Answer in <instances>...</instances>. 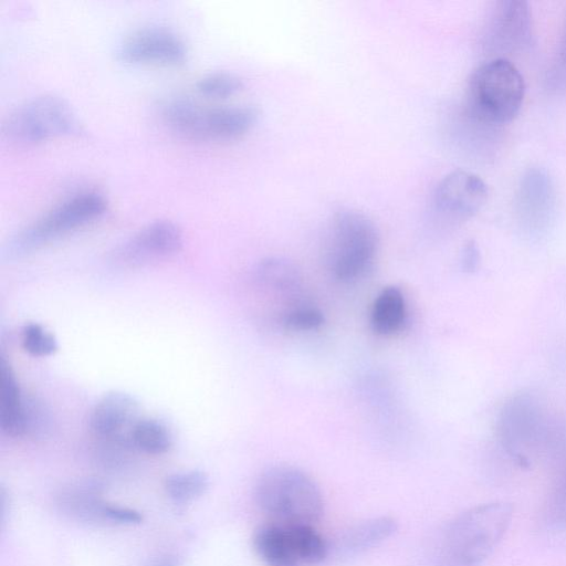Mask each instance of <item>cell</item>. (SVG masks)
I'll return each mask as SVG.
<instances>
[{
  "instance_id": "6da1fadb",
  "label": "cell",
  "mask_w": 566,
  "mask_h": 566,
  "mask_svg": "<svg viewBox=\"0 0 566 566\" xmlns=\"http://www.w3.org/2000/svg\"><path fill=\"white\" fill-rule=\"evenodd\" d=\"M546 420L539 400L530 394L514 396L503 406L497 438L520 467L531 468L537 462H559L566 467V440L554 433Z\"/></svg>"
},
{
  "instance_id": "7a4b0ae2",
  "label": "cell",
  "mask_w": 566,
  "mask_h": 566,
  "mask_svg": "<svg viewBox=\"0 0 566 566\" xmlns=\"http://www.w3.org/2000/svg\"><path fill=\"white\" fill-rule=\"evenodd\" d=\"M512 516V505L503 501L480 504L459 514L441 535L440 566L482 565L502 541Z\"/></svg>"
},
{
  "instance_id": "3957f363",
  "label": "cell",
  "mask_w": 566,
  "mask_h": 566,
  "mask_svg": "<svg viewBox=\"0 0 566 566\" xmlns=\"http://www.w3.org/2000/svg\"><path fill=\"white\" fill-rule=\"evenodd\" d=\"M524 96L525 82L518 69L509 59H490L468 80V115L481 126L496 128L515 118Z\"/></svg>"
},
{
  "instance_id": "277c9868",
  "label": "cell",
  "mask_w": 566,
  "mask_h": 566,
  "mask_svg": "<svg viewBox=\"0 0 566 566\" xmlns=\"http://www.w3.org/2000/svg\"><path fill=\"white\" fill-rule=\"evenodd\" d=\"M254 495L259 507L280 524L312 525L323 513L316 483L291 465H274L262 472Z\"/></svg>"
},
{
  "instance_id": "5b68a950",
  "label": "cell",
  "mask_w": 566,
  "mask_h": 566,
  "mask_svg": "<svg viewBox=\"0 0 566 566\" xmlns=\"http://www.w3.org/2000/svg\"><path fill=\"white\" fill-rule=\"evenodd\" d=\"M164 123L189 139L227 142L248 134L259 122L260 109L250 104L205 106L177 97L161 106Z\"/></svg>"
},
{
  "instance_id": "8992f818",
  "label": "cell",
  "mask_w": 566,
  "mask_h": 566,
  "mask_svg": "<svg viewBox=\"0 0 566 566\" xmlns=\"http://www.w3.org/2000/svg\"><path fill=\"white\" fill-rule=\"evenodd\" d=\"M107 208L104 196L81 191L54 206L35 221L14 234L3 249V256H24L102 217Z\"/></svg>"
},
{
  "instance_id": "52a82bcc",
  "label": "cell",
  "mask_w": 566,
  "mask_h": 566,
  "mask_svg": "<svg viewBox=\"0 0 566 566\" xmlns=\"http://www.w3.org/2000/svg\"><path fill=\"white\" fill-rule=\"evenodd\" d=\"M379 231L364 212L343 209L336 212L328 228L327 259L334 276L352 281L373 264L379 249Z\"/></svg>"
},
{
  "instance_id": "ba28073f",
  "label": "cell",
  "mask_w": 566,
  "mask_h": 566,
  "mask_svg": "<svg viewBox=\"0 0 566 566\" xmlns=\"http://www.w3.org/2000/svg\"><path fill=\"white\" fill-rule=\"evenodd\" d=\"M82 127L66 101L53 94L32 97L3 119L2 138L11 144L32 145L56 137L78 135Z\"/></svg>"
},
{
  "instance_id": "9c48e42d",
  "label": "cell",
  "mask_w": 566,
  "mask_h": 566,
  "mask_svg": "<svg viewBox=\"0 0 566 566\" xmlns=\"http://www.w3.org/2000/svg\"><path fill=\"white\" fill-rule=\"evenodd\" d=\"M252 544L268 566L317 564L326 556L327 547L312 525L271 523L258 527Z\"/></svg>"
},
{
  "instance_id": "30bf717a",
  "label": "cell",
  "mask_w": 566,
  "mask_h": 566,
  "mask_svg": "<svg viewBox=\"0 0 566 566\" xmlns=\"http://www.w3.org/2000/svg\"><path fill=\"white\" fill-rule=\"evenodd\" d=\"M533 21L530 6L523 0L493 2L483 33V46L491 59H507L506 55L525 49L532 39Z\"/></svg>"
},
{
  "instance_id": "8fae6325",
  "label": "cell",
  "mask_w": 566,
  "mask_h": 566,
  "mask_svg": "<svg viewBox=\"0 0 566 566\" xmlns=\"http://www.w3.org/2000/svg\"><path fill=\"white\" fill-rule=\"evenodd\" d=\"M515 212L518 224L531 237H541L549 229L556 212V191L544 168L531 167L522 175Z\"/></svg>"
},
{
  "instance_id": "7c38bea8",
  "label": "cell",
  "mask_w": 566,
  "mask_h": 566,
  "mask_svg": "<svg viewBox=\"0 0 566 566\" xmlns=\"http://www.w3.org/2000/svg\"><path fill=\"white\" fill-rule=\"evenodd\" d=\"M181 229L170 220L153 221L126 241L114 252V260L128 268L142 266L170 258L182 247Z\"/></svg>"
},
{
  "instance_id": "4fadbf2b",
  "label": "cell",
  "mask_w": 566,
  "mask_h": 566,
  "mask_svg": "<svg viewBox=\"0 0 566 566\" xmlns=\"http://www.w3.org/2000/svg\"><path fill=\"white\" fill-rule=\"evenodd\" d=\"M488 195V186L480 176L457 169L443 176L438 182L433 192V203L442 216L452 220H467L481 210Z\"/></svg>"
},
{
  "instance_id": "5bb4252c",
  "label": "cell",
  "mask_w": 566,
  "mask_h": 566,
  "mask_svg": "<svg viewBox=\"0 0 566 566\" xmlns=\"http://www.w3.org/2000/svg\"><path fill=\"white\" fill-rule=\"evenodd\" d=\"M185 42L164 28H145L128 35L117 49L126 63L178 65L187 60Z\"/></svg>"
},
{
  "instance_id": "9a60e30c",
  "label": "cell",
  "mask_w": 566,
  "mask_h": 566,
  "mask_svg": "<svg viewBox=\"0 0 566 566\" xmlns=\"http://www.w3.org/2000/svg\"><path fill=\"white\" fill-rule=\"evenodd\" d=\"M138 419V401L127 392L111 391L93 407L90 427L98 438L130 446L129 433Z\"/></svg>"
},
{
  "instance_id": "2e32d148",
  "label": "cell",
  "mask_w": 566,
  "mask_h": 566,
  "mask_svg": "<svg viewBox=\"0 0 566 566\" xmlns=\"http://www.w3.org/2000/svg\"><path fill=\"white\" fill-rule=\"evenodd\" d=\"M106 504L101 495V486L95 481L72 483L57 495V505L62 512L84 522H104Z\"/></svg>"
},
{
  "instance_id": "e0dca14e",
  "label": "cell",
  "mask_w": 566,
  "mask_h": 566,
  "mask_svg": "<svg viewBox=\"0 0 566 566\" xmlns=\"http://www.w3.org/2000/svg\"><path fill=\"white\" fill-rule=\"evenodd\" d=\"M25 395L21 391L11 366L0 360V426L9 437L24 436L23 415Z\"/></svg>"
},
{
  "instance_id": "ac0fdd59",
  "label": "cell",
  "mask_w": 566,
  "mask_h": 566,
  "mask_svg": "<svg viewBox=\"0 0 566 566\" xmlns=\"http://www.w3.org/2000/svg\"><path fill=\"white\" fill-rule=\"evenodd\" d=\"M396 530L397 523L392 517L368 518L347 528L338 539V548L345 553H360L377 546Z\"/></svg>"
},
{
  "instance_id": "d6986e66",
  "label": "cell",
  "mask_w": 566,
  "mask_h": 566,
  "mask_svg": "<svg viewBox=\"0 0 566 566\" xmlns=\"http://www.w3.org/2000/svg\"><path fill=\"white\" fill-rule=\"evenodd\" d=\"M407 317L406 300L399 287H384L375 298L370 325L379 335H391L403 326Z\"/></svg>"
},
{
  "instance_id": "ffe728a7",
  "label": "cell",
  "mask_w": 566,
  "mask_h": 566,
  "mask_svg": "<svg viewBox=\"0 0 566 566\" xmlns=\"http://www.w3.org/2000/svg\"><path fill=\"white\" fill-rule=\"evenodd\" d=\"M254 274L261 287L276 294L297 293L302 286L300 271L292 262L282 258L262 260Z\"/></svg>"
},
{
  "instance_id": "44dd1931",
  "label": "cell",
  "mask_w": 566,
  "mask_h": 566,
  "mask_svg": "<svg viewBox=\"0 0 566 566\" xmlns=\"http://www.w3.org/2000/svg\"><path fill=\"white\" fill-rule=\"evenodd\" d=\"M130 446L150 455L168 452L172 446V434L160 420L139 418L129 433Z\"/></svg>"
},
{
  "instance_id": "7402d4cb",
  "label": "cell",
  "mask_w": 566,
  "mask_h": 566,
  "mask_svg": "<svg viewBox=\"0 0 566 566\" xmlns=\"http://www.w3.org/2000/svg\"><path fill=\"white\" fill-rule=\"evenodd\" d=\"M210 481L201 470H186L169 474L164 482L166 495L176 504H188L201 497Z\"/></svg>"
},
{
  "instance_id": "603a6c76",
  "label": "cell",
  "mask_w": 566,
  "mask_h": 566,
  "mask_svg": "<svg viewBox=\"0 0 566 566\" xmlns=\"http://www.w3.org/2000/svg\"><path fill=\"white\" fill-rule=\"evenodd\" d=\"M244 83L240 76L230 72H212L200 77L196 90L205 96L224 98L243 90Z\"/></svg>"
},
{
  "instance_id": "cb8c5ba5",
  "label": "cell",
  "mask_w": 566,
  "mask_h": 566,
  "mask_svg": "<svg viewBox=\"0 0 566 566\" xmlns=\"http://www.w3.org/2000/svg\"><path fill=\"white\" fill-rule=\"evenodd\" d=\"M543 517L549 528L566 531V467L548 494Z\"/></svg>"
},
{
  "instance_id": "d4e9b609",
  "label": "cell",
  "mask_w": 566,
  "mask_h": 566,
  "mask_svg": "<svg viewBox=\"0 0 566 566\" xmlns=\"http://www.w3.org/2000/svg\"><path fill=\"white\" fill-rule=\"evenodd\" d=\"M21 345L25 353L34 357L54 354L59 344L52 333L38 323H28L22 328Z\"/></svg>"
},
{
  "instance_id": "484cf974",
  "label": "cell",
  "mask_w": 566,
  "mask_h": 566,
  "mask_svg": "<svg viewBox=\"0 0 566 566\" xmlns=\"http://www.w3.org/2000/svg\"><path fill=\"white\" fill-rule=\"evenodd\" d=\"M51 424V413L44 402L36 397L25 395L23 415L24 436H44L50 430Z\"/></svg>"
},
{
  "instance_id": "4316f807",
  "label": "cell",
  "mask_w": 566,
  "mask_h": 566,
  "mask_svg": "<svg viewBox=\"0 0 566 566\" xmlns=\"http://www.w3.org/2000/svg\"><path fill=\"white\" fill-rule=\"evenodd\" d=\"M323 313L315 306L300 305L282 316V325L290 332H306L317 329L324 324Z\"/></svg>"
},
{
  "instance_id": "83f0119b",
  "label": "cell",
  "mask_w": 566,
  "mask_h": 566,
  "mask_svg": "<svg viewBox=\"0 0 566 566\" xmlns=\"http://www.w3.org/2000/svg\"><path fill=\"white\" fill-rule=\"evenodd\" d=\"M104 521L105 523L118 525H135L143 521V515L135 509L107 502L104 512Z\"/></svg>"
},
{
  "instance_id": "f1b7e54d",
  "label": "cell",
  "mask_w": 566,
  "mask_h": 566,
  "mask_svg": "<svg viewBox=\"0 0 566 566\" xmlns=\"http://www.w3.org/2000/svg\"><path fill=\"white\" fill-rule=\"evenodd\" d=\"M549 82L554 87L566 88V23L562 32Z\"/></svg>"
},
{
  "instance_id": "f546056e",
  "label": "cell",
  "mask_w": 566,
  "mask_h": 566,
  "mask_svg": "<svg viewBox=\"0 0 566 566\" xmlns=\"http://www.w3.org/2000/svg\"><path fill=\"white\" fill-rule=\"evenodd\" d=\"M480 262V252L474 241H468L461 252V268L464 272H474Z\"/></svg>"
},
{
  "instance_id": "4dcf8cb0",
  "label": "cell",
  "mask_w": 566,
  "mask_h": 566,
  "mask_svg": "<svg viewBox=\"0 0 566 566\" xmlns=\"http://www.w3.org/2000/svg\"><path fill=\"white\" fill-rule=\"evenodd\" d=\"M147 566H180L179 562L170 555L160 556L153 562H150Z\"/></svg>"
}]
</instances>
